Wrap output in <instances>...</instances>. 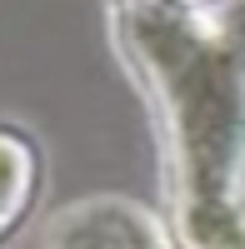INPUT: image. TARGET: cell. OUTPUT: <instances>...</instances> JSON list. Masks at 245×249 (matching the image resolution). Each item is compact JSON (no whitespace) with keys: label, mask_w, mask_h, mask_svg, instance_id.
<instances>
[{"label":"cell","mask_w":245,"mask_h":249,"mask_svg":"<svg viewBox=\"0 0 245 249\" xmlns=\"http://www.w3.org/2000/svg\"><path fill=\"white\" fill-rule=\"evenodd\" d=\"M115 20L170 130L180 224L215 249L245 214V0H115Z\"/></svg>","instance_id":"6da1fadb"},{"label":"cell","mask_w":245,"mask_h":249,"mask_svg":"<svg viewBox=\"0 0 245 249\" xmlns=\"http://www.w3.org/2000/svg\"><path fill=\"white\" fill-rule=\"evenodd\" d=\"M25 184H30V155L25 144L0 135V224H10L20 199H25Z\"/></svg>","instance_id":"7a4b0ae2"}]
</instances>
